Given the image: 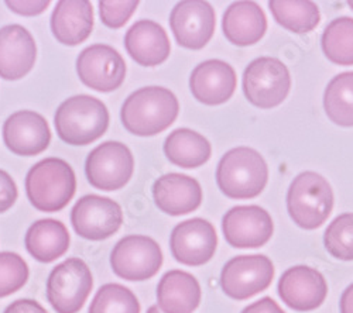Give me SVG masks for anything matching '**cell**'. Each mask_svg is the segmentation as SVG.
I'll return each instance as SVG.
<instances>
[{"mask_svg":"<svg viewBox=\"0 0 353 313\" xmlns=\"http://www.w3.org/2000/svg\"><path fill=\"white\" fill-rule=\"evenodd\" d=\"M113 272L126 281L153 278L163 266V252L156 240L132 235L117 243L110 254Z\"/></svg>","mask_w":353,"mask_h":313,"instance_id":"30bf717a","label":"cell"},{"mask_svg":"<svg viewBox=\"0 0 353 313\" xmlns=\"http://www.w3.org/2000/svg\"><path fill=\"white\" fill-rule=\"evenodd\" d=\"M323 244L332 257L353 261V213L335 217L323 235Z\"/></svg>","mask_w":353,"mask_h":313,"instance_id":"4dcf8cb0","label":"cell"},{"mask_svg":"<svg viewBox=\"0 0 353 313\" xmlns=\"http://www.w3.org/2000/svg\"><path fill=\"white\" fill-rule=\"evenodd\" d=\"M3 141L16 155H39L47 150L51 141L50 126L40 113L20 110L5 122Z\"/></svg>","mask_w":353,"mask_h":313,"instance_id":"e0dca14e","label":"cell"},{"mask_svg":"<svg viewBox=\"0 0 353 313\" xmlns=\"http://www.w3.org/2000/svg\"><path fill=\"white\" fill-rule=\"evenodd\" d=\"M90 313H140L136 295L121 283H106L97 292Z\"/></svg>","mask_w":353,"mask_h":313,"instance_id":"f546056e","label":"cell"},{"mask_svg":"<svg viewBox=\"0 0 353 313\" xmlns=\"http://www.w3.org/2000/svg\"><path fill=\"white\" fill-rule=\"evenodd\" d=\"M94 28V9L86 0H61L51 16V32L58 43L78 45L91 36Z\"/></svg>","mask_w":353,"mask_h":313,"instance_id":"7402d4cb","label":"cell"},{"mask_svg":"<svg viewBox=\"0 0 353 313\" xmlns=\"http://www.w3.org/2000/svg\"><path fill=\"white\" fill-rule=\"evenodd\" d=\"M71 223L78 236L101 241L113 236L123 223L119 204L98 195L82 196L71 212Z\"/></svg>","mask_w":353,"mask_h":313,"instance_id":"7c38bea8","label":"cell"},{"mask_svg":"<svg viewBox=\"0 0 353 313\" xmlns=\"http://www.w3.org/2000/svg\"><path fill=\"white\" fill-rule=\"evenodd\" d=\"M323 107L338 126L353 127V72L336 75L325 89Z\"/></svg>","mask_w":353,"mask_h":313,"instance_id":"83f0119b","label":"cell"},{"mask_svg":"<svg viewBox=\"0 0 353 313\" xmlns=\"http://www.w3.org/2000/svg\"><path fill=\"white\" fill-rule=\"evenodd\" d=\"M26 248L40 263H52L70 248V233L64 223L43 219L33 223L26 233Z\"/></svg>","mask_w":353,"mask_h":313,"instance_id":"d4e9b609","label":"cell"},{"mask_svg":"<svg viewBox=\"0 0 353 313\" xmlns=\"http://www.w3.org/2000/svg\"><path fill=\"white\" fill-rule=\"evenodd\" d=\"M180 103L167 88L145 87L133 92L123 103L121 119L125 129L140 137L167 130L179 116Z\"/></svg>","mask_w":353,"mask_h":313,"instance_id":"6da1fadb","label":"cell"},{"mask_svg":"<svg viewBox=\"0 0 353 313\" xmlns=\"http://www.w3.org/2000/svg\"><path fill=\"white\" fill-rule=\"evenodd\" d=\"M334 208V192L322 175L305 171L291 182L287 192V211L299 227L314 230L325 223Z\"/></svg>","mask_w":353,"mask_h":313,"instance_id":"5b68a950","label":"cell"},{"mask_svg":"<svg viewBox=\"0 0 353 313\" xmlns=\"http://www.w3.org/2000/svg\"><path fill=\"white\" fill-rule=\"evenodd\" d=\"M201 302V287L194 275L181 270L165 272L157 287V306L163 313H192Z\"/></svg>","mask_w":353,"mask_h":313,"instance_id":"cb8c5ba5","label":"cell"},{"mask_svg":"<svg viewBox=\"0 0 353 313\" xmlns=\"http://www.w3.org/2000/svg\"><path fill=\"white\" fill-rule=\"evenodd\" d=\"M37 47L30 32L20 24L0 28V78L17 80L36 64Z\"/></svg>","mask_w":353,"mask_h":313,"instance_id":"ac0fdd59","label":"cell"},{"mask_svg":"<svg viewBox=\"0 0 353 313\" xmlns=\"http://www.w3.org/2000/svg\"><path fill=\"white\" fill-rule=\"evenodd\" d=\"M147 313H163V312L159 309V306H150L149 310H147Z\"/></svg>","mask_w":353,"mask_h":313,"instance_id":"f35d334b","label":"cell"},{"mask_svg":"<svg viewBox=\"0 0 353 313\" xmlns=\"http://www.w3.org/2000/svg\"><path fill=\"white\" fill-rule=\"evenodd\" d=\"M94 287L91 270L81 259L58 264L47 281V299L57 313H78Z\"/></svg>","mask_w":353,"mask_h":313,"instance_id":"8992f818","label":"cell"},{"mask_svg":"<svg viewBox=\"0 0 353 313\" xmlns=\"http://www.w3.org/2000/svg\"><path fill=\"white\" fill-rule=\"evenodd\" d=\"M222 230L234 248H259L272 239L274 224L269 212L260 206H236L223 216Z\"/></svg>","mask_w":353,"mask_h":313,"instance_id":"9a60e30c","label":"cell"},{"mask_svg":"<svg viewBox=\"0 0 353 313\" xmlns=\"http://www.w3.org/2000/svg\"><path fill=\"white\" fill-rule=\"evenodd\" d=\"M274 20L292 33H310L319 24V9L310 0H272L269 3Z\"/></svg>","mask_w":353,"mask_h":313,"instance_id":"4316f807","label":"cell"},{"mask_svg":"<svg viewBox=\"0 0 353 313\" xmlns=\"http://www.w3.org/2000/svg\"><path fill=\"white\" fill-rule=\"evenodd\" d=\"M28 279L27 263L16 252H0V298H6L24 287Z\"/></svg>","mask_w":353,"mask_h":313,"instance_id":"1f68e13d","label":"cell"},{"mask_svg":"<svg viewBox=\"0 0 353 313\" xmlns=\"http://www.w3.org/2000/svg\"><path fill=\"white\" fill-rule=\"evenodd\" d=\"M170 27L181 47L201 50L215 33V10L203 0H184L174 6L170 14Z\"/></svg>","mask_w":353,"mask_h":313,"instance_id":"5bb4252c","label":"cell"},{"mask_svg":"<svg viewBox=\"0 0 353 313\" xmlns=\"http://www.w3.org/2000/svg\"><path fill=\"white\" fill-rule=\"evenodd\" d=\"M242 313H285V312L279 306L276 301L266 296L245 307Z\"/></svg>","mask_w":353,"mask_h":313,"instance_id":"8d00e7d4","label":"cell"},{"mask_svg":"<svg viewBox=\"0 0 353 313\" xmlns=\"http://www.w3.org/2000/svg\"><path fill=\"white\" fill-rule=\"evenodd\" d=\"M216 247L215 227L199 217L176 224L170 237V248L175 261L190 267H199L211 261Z\"/></svg>","mask_w":353,"mask_h":313,"instance_id":"4fadbf2b","label":"cell"},{"mask_svg":"<svg viewBox=\"0 0 353 313\" xmlns=\"http://www.w3.org/2000/svg\"><path fill=\"white\" fill-rule=\"evenodd\" d=\"M5 313H48L39 302L32 299H19L10 303Z\"/></svg>","mask_w":353,"mask_h":313,"instance_id":"d590c367","label":"cell"},{"mask_svg":"<svg viewBox=\"0 0 353 313\" xmlns=\"http://www.w3.org/2000/svg\"><path fill=\"white\" fill-rule=\"evenodd\" d=\"M347 5H349V6H350V9H352V10H353V0H352V2H349V3H347Z\"/></svg>","mask_w":353,"mask_h":313,"instance_id":"ab89813d","label":"cell"},{"mask_svg":"<svg viewBox=\"0 0 353 313\" xmlns=\"http://www.w3.org/2000/svg\"><path fill=\"white\" fill-rule=\"evenodd\" d=\"M6 6L12 10V12H14V13H17V14H20V16H28V17H32V16H39V14H41L43 12H46L47 10V8L50 6V2L48 0H41V2H26V0H8L6 2Z\"/></svg>","mask_w":353,"mask_h":313,"instance_id":"e575fe53","label":"cell"},{"mask_svg":"<svg viewBox=\"0 0 353 313\" xmlns=\"http://www.w3.org/2000/svg\"><path fill=\"white\" fill-rule=\"evenodd\" d=\"M279 295L288 307L297 312H310L319 307L325 301L328 283L318 270L296 266L281 275Z\"/></svg>","mask_w":353,"mask_h":313,"instance_id":"2e32d148","label":"cell"},{"mask_svg":"<svg viewBox=\"0 0 353 313\" xmlns=\"http://www.w3.org/2000/svg\"><path fill=\"white\" fill-rule=\"evenodd\" d=\"M134 158L129 147L119 141H106L94 149L85 162L90 184L101 191L122 189L132 178Z\"/></svg>","mask_w":353,"mask_h":313,"instance_id":"9c48e42d","label":"cell"},{"mask_svg":"<svg viewBox=\"0 0 353 313\" xmlns=\"http://www.w3.org/2000/svg\"><path fill=\"white\" fill-rule=\"evenodd\" d=\"M77 72L85 87L109 94L122 87L126 63L113 47L95 44L85 48L77 60Z\"/></svg>","mask_w":353,"mask_h":313,"instance_id":"8fae6325","label":"cell"},{"mask_svg":"<svg viewBox=\"0 0 353 313\" xmlns=\"http://www.w3.org/2000/svg\"><path fill=\"white\" fill-rule=\"evenodd\" d=\"M274 278V266L266 255H238L221 274L222 291L232 299L245 301L266 291Z\"/></svg>","mask_w":353,"mask_h":313,"instance_id":"ba28073f","label":"cell"},{"mask_svg":"<svg viewBox=\"0 0 353 313\" xmlns=\"http://www.w3.org/2000/svg\"><path fill=\"white\" fill-rule=\"evenodd\" d=\"M139 6L137 0L130 2H112V0H102L99 2L101 20L109 28H121L133 16Z\"/></svg>","mask_w":353,"mask_h":313,"instance_id":"d6a6232c","label":"cell"},{"mask_svg":"<svg viewBox=\"0 0 353 313\" xmlns=\"http://www.w3.org/2000/svg\"><path fill=\"white\" fill-rule=\"evenodd\" d=\"M164 154L174 165L198 168L208 162L212 147L202 134L191 129H176L165 138Z\"/></svg>","mask_w":353,"mask_h":313,"instance_id":"484cf974","label":"cell"},{"mask_svg":"<svg viewBox=\"0 0 353 313\" xmlns=\"http://www.w3.org/2000/svg\"><path fill=\"white\" fill-rule=\"evenodd\" d=\"M58 137L71 146H88L101 138L109 126L105 103L90 95H77L64 100L55 111Z\"/></svg>","mask_w":353,"mask_h":313,"instance_id":"3957f363","label":"cell"},{"mask_svg":"<svg viewBox=\"0 0 353 313\" xmlns=\"http://www.w3.org/2000/svg\"><path fill=\"white\" fill-rule=\"evenodd\" d=\"M269 168L266 161L250 147L228 151L216 168V184L230 199H252L266 188Z\"/></svg>","mask_w":353,"mask_h":313,"instance_id":"277c9868","label":"cell"},{"mask_svg":"<svg viewBox=\"0 0 353 313\" xmlns=\"http://www.w3.org/2000/svg\"><path fill=\"white\" fill-rule=\"evenodd\" d=\"M341 313H353V283L343 291L341 296Z\"/></svg>","mask_w":353,"mask_h":313,"instance_id":"74e56055","label":"cell"},{"mask_svg":"<svg viewBox=\"0 0 353 313\" xmlns=\"http://www.w3.org/2000/svg\"><path fill=\"white\" fill-rule=\"evenodd\" d=\"M17 199V186L13 178L0 169V213L8 212Z\"/></svg>","mask_w":353,"mask_h":313,"instance_id":"836d02e7","label":"cell"},{"mask_svg":"<svg viewBox=\"0 0 353 313\" xmlns=\"http://www.w3.org/2000/svg\"><path fill=\"white\" fill-rule=\"evenodd\" d=\"M77 191L72 166L61 158H46L28 171L26 192L28 201L40 212L63 211Z\"/></svg>","mask_w":353,"mask_h":313,"instance_id":"7a4b0ae2","label":"cell"},{"mask_svg":"<svg viewBox=\"0 0 353 313\" xmlns=\"http://www.w3.org/2000/svg\"><path fill=\"white\" fill-rule=\"evenodd\" d=\"M223 34L229 43L238 47H248L259 43L268 30V19L256 2L232 3L222 20Z\"/></svg>","mask_w":353,"mask_h":313,"instance_id":"603a6c76","label":"cell"},{"mask_svg":"<svg viewBox=\"0 0 353 313\" xmlns=\"http://www.w3.org/2000/svg\"><path fill=\"white\" fill-rule=\"evenodd\" d=\"M125 47L132 58L143 67H157L171 52L164 28L153 20L136 21L125 36Z\"/></svg>","mask_w":353,"mask_h":313,"instance_id":"44dd1931","label":"cell"},{"mask_svg":"<svg viewBox=\"0 0 353 313\" xmlns=\"http://www.w3.org/2000/svg\"><path fill=\"white\" fill-rule=\"evenodd\" d=\"M322 51L336 65H353V19L339 17L332 20L321 39Z\"/></svg>","mask_w":353,"mask_h":313,"instance_id":"f1b7e54d","label":"cell"},{"mask_svg":"<svg viewBox=\"0 0 353 313\" xmlns=\"http://www.w3.org/2000/svg\"><path fill=\"white\" fill-rule=\"evenodd\" d=\"M157 208L170 216H183L196 211L202 202V189L196 180L184 174H167L153 185Z\"/></svg>","mask_w":353,"mask_h":313,"instance_id":"ffe728a7","label":"cell"},{"mask_svg":"<svg viewBox=\"0 0 353 313\" xmlns=\"http://www.w3.org/2000/svg\"><path fill=\"white\" fill-rule=\"evenodd\" d=\"M290 88L291 76L288 68L273 56H260L245 69V96L260 109H272L281 105Z\"/></svg>","mask_w":353,"mask_h":313,"instance_id":"52a82bcc","label":"cell"},{"mask_svg":"<svg viewBox=\"0 0 353 313\" xmlns=\"http://www.w3.org/2000/svg\"><path fill=\"white\" fill-rule=\"evenodd\" d=\"M236 85V72L228 63L221 60L201 63L190 76V88L194 98L208 106L228 102L234 94Z\"/></svg>","mask_w":353,"mask_h":313,"instance_id":"d6986e66","label":"cell"}]
</instances>
